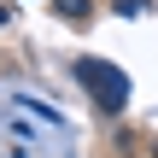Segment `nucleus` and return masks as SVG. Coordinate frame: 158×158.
<instances>
[{
    "instance_id": "1",
    "label": "nucleus",
    "mask_w": 158,
    "mask_h": 158,
    "mask_svg": "<svg viewBox=\"0 0 158 158\" xmlns=\"http://www.w3.org/2000/svg\"><path fill=\"white\" fill-rule=\"evenodd\" d=\"M76 82L94 94L100 111H123L129 106V76L117 64H106V59H76Z\"/></svg>"
}]
</instances>
